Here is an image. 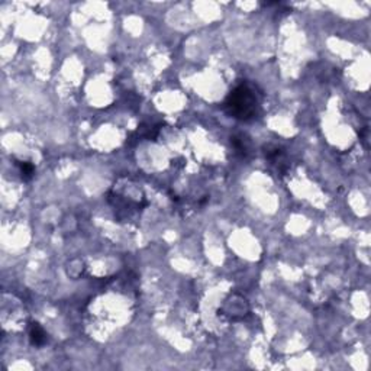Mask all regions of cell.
<instances>
[{"label": "cell", "mask_w": 371, "mask_h": 371, "mask_svg": "<svg viewBox=\"0 0 371 371\" xmlns=\"http://www.w3.org/2000/svg\"><path fill=\"white\" fill-rule=\"evenodd\" d=\"M29 341L35 346H43L47 342V334L39 323H31L29 326Z\"/></svg>", "instance_id": "4"}, {"label": "cell", "mask_w": 371, "mask_h": 371, "mask_svg": "<svg viewBox=\"0 0 371 371\" xmlns=\"http://www.w3.org/2000/svg\"><path fill=\"white\" fill-rule=\"evenodd\" d=\"M16 166L19 167V173H20V176H22V178H24L25 181H29L31 178L34 177L35 169L31 162H28V161H17Z\"/></svg>", "instance_id": "5"}, {"label": "cell", "mask_w": 371, "mask_h": 371, "mask_svg": "<svg viewBox=\"0 0 371 371\" xmlns=\"http://www.w3.org/2000/svg\"><path fill=\"white\" fill-rule=\"evenodd\" d=\"M265 158H267V161H270L273 166H276L280 173H284L288 169L286 155L278 147L269 145L267 150H265Z\"/></svg>", "instance_id": "2"}, {"label": "cell", "mask_w": 371, "mask_h": 371, "mask_svg": "<svg viewBox=\"0 0 371 371\" xmlns=\"http://www.w3.org/2000/svg\"><path fill=\"white\" fill-rule=\"evenodd\" d=\"M223 109L236 120L253 122L261 115V92H258L257 86L242 81L229 92Z\"/></svg>", "instance_id": "1"}, {"label": "cell", "mask_w": 371, "mask_h": 371, "mask_svg": "<svg viewBox=\"0 0 371 371\" xmlns=\"http://www.w3.org/2000/svg\"><path fill=\"white\" fill-rule=\"evenodd\" d=\"M231 143H232V148L235 150V152L239 157L246 158L250 155V139L246 136H232L231 138Z\"/></svg>", "instance_id": "3"}]
</instances>
